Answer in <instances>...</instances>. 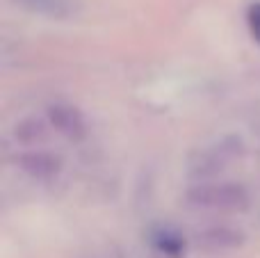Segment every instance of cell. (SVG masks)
Returning <instances> with one entry per match:
<instances>
[{"mask_svg": "<svg viewBox=\"0 0 260 258\" xmlns=\"http://www.w3.org/2000/svg\"><path fill=\"white\" fill-rule=\"evenodd\" d=\"M249 190L240 183L231 181H206L194 183L185 195V201L192 208L201 210H221V213H235L249 206Z\"/></svg>", "mask_w": 260, "mask_h": 258, "instance_id": "cell-1", "label": "cell"}, {"mask_svg": "<svg viewBox=\"0 0 260 258\" xmlns=\"http://www.w3.org/2000/svg\"><path fill=\"white\" fill-rule=\"evenodd\" d=\"M242 153H244V146H242L240 137H224V140H219L217 144L208 146L203 153H199V158L194 160V165H192L189 176L197 183L212 181V178L219 176L233 160L242 158Z\"/></svg>", "mask_w": 260, "mask_h": 258, "instance_id": "cell-2", "label": "cell"}, {"mask_svg": "<svg viewBox=\"0 0 260 258\" xmlns=\"http://www.w3.org/2000/svg\"><path fill=\"white\" fill-rule=\"evenodd\" d=\"M46 121L50 123V128L57 135H62L64 140L73 142V144L82 142L89 135V123H87V117L82 114V110L71 103H64V101L50 103L46 108Z\"/></svg>", "mask_w": 260, "mask_h": 258, "instance_id": "cell-3", "label": "cell"}, {"mask_svg": "<svg viewBox=\"0 0 260 258\" xmlns=\"http://www.w3.org/2000/svg\"><path fill=\"white\" fill-rule=\"evenodd\" d=\"M16 169L35 183H55L64 169V163L59 155L41 149H27L14 158Z\"/></svg>", "mask_w": 260, "mask_h": 258, "instance_id": "cell-4", "label": "cell"}, {"mask_svg": "<svg viewBox=\"0 0 260 258\" xmlns=\"http://www.w3.org/2000/svg\"><path fill=\"white\" fill-rule=\"evenodd\" d=\"M197 245L208 254H226L244 245V233L231 227H210L199 231Z\"/></svg>", "mask_w": 260, "mask_h": 258, "instance_id": "cell-5", "label": "cell"}, {"mask_svg": "<svg viewBox=\"0 0 260 258\" xmlns=\"http://www.w3.org/2000/svg\"><path fill=\"white\" fill-rule=\"evenodd\" d=\"M23 9L53 21H67L78 14V0H14Z\"/></svg>", "mask_w": 260, "mask_h": 258, "instance_id": "cell-6", "label": "cell"}, {"mask_svg": "<svg viewBox=\"0 0 260 258\" xmlns=\"http://www.w3.org/2000/svg\"><path fill=\"white\" fill-rule=\"evenodd\" d=\"M50 131H53V128H50V123L46 121V119L25 117V119L14 123L12 137H14V142L21 146H39L48 140Z\"/></svg>", "mask_w": 260, "mask_h": 258, "instance_id": "cell-7", "label": "cell"}, {"mask_svg": "<svg viewBox=\"0 0 260 258\" xmlns=\"http://www.w3.org/2000/svg\"><path fill=\"white\" fill-rule=\"evenodd\" d=\"M153 249L165 258H183L185 256V238L169 227H157L151 233Z\"/></svg>", "mask_w": 260, "mask_h": 258, "instance_id": "cell-8", "label": "cell"}, {"mask_svg": "<svg viewBox=\"0 0 260 258\" xmlns=\"http://www.w3.org/2000/svg\"><path fill=\"white\" fill-rule=\"evenodd\" d=\"M247 25L253 41L260 46V3H251L247 9Z\"/></svg>", "mask_w": 260, "mask_h": 258, "instance_id": "cell-9", "label": "cell"}]
</instances>
